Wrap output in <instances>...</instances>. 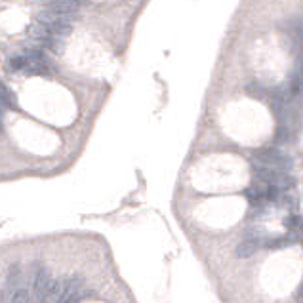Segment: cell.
Returning <instances> with one entry per match:
<instances>
[{"label":"cell","mask_w":303,"mask_h":303,"mask_svg":"<svg viewBox=\"0 0 303 303\" xmlns=\"http://www.w3.org/2000/svg\"><path fill=\"white\" fill-rule=\"evenodd\" d=\"M25 59H27V67H25V75H37V76H52L57 73L56 63L52 61V57L44 54L42 50H35L31 48L25 54Z\"/></svg>","instance_id":"obj_1"},{"label":"cell","mask_w":303,"mask_h":303,"mask_svg":"<svg viewBox=\"0 0 303 303\" xmlns=\"http://www.w3.org/2000/svg\"><path fill=\"white\" fill-rule=\"evenodd\" d=\"M254 162L259 166H267V168H275V170H284L288 172L292 168V159L284 155L282 151H278L275 147H263L254 151Z\"/></svg>","instance_id":"obj_2"},{"label":"cell","mask_w":303,"mask_h":303,"mask_svg":"<svg viewBox=\"0 0 303 303\" xmlns=\"http://www.w3.org/2000/svg\"><path fill=\"white\" fill-rule=\"evenodd\" d=\"M261 244H263L261 235H257V233L246 235V237L237 244V248H235V256H237L238 259H248V257H252L257 250L261 248Z\"/></svg>","instance_id":"obj_3"},{"label":"cell","mask_w":303,"mask_h":303,"mask_svg":"<svg viewBox=\"0 0 303 303\" xmlns=\"http://www.w3.org/2000/svg\"><path fill=\"white\" fill-rule=\"evenodd\" d=\"M50 284H52V278H50L48 269L46 267L38 269L37 276H35V280H33V303H44Z\"/></svg>","instance_id":"obj_4"},{"label":"cell","mask_w":303,"mask_h":303,"mask_svg":"<svg viewBox=\"0 0 303 303\" xmlns=\"http://www.w3.org/2000/svg\"><path fill=\"white\" fill-rule=\"evenodd\" d=\"M80 286H82V278H78V276H75L73 280H69L57 303H78V299H80Z\"/></svg>","instance_id":"obj_5"},{"label":"cell","mask_w":303,"mask_h":303,"mask_svg":"<svg viewBox=\"0 0 303 303\" xmlns=\"http://www.w3.org/2000/svg\"><path fill=\"white\" fill-rule=\"evenodd\" d=\"M0 105L4 109H10V111H16L18 109V99H16V94L12 92V88L8 84H4L0 80Z\"/></svg>","instance_id":"obj_6"},{"label":"cell","mask_w":303,"mask_h":303,"mask_svg":"<svg viewBox=\"0 0 303 303\" xmlns=\"http://www.w3.org/2000/svg\"><path fill=\"white\" fill-rule=\"evenodd\" d=\"M61 292H63V280H54L46 292V299L44 303H57L59 297H61Z\"/></svg>","instance_id":"obj_7"},{"label":"cell","mask_w":303,"mask_h":303,"mask_svg":"<svg viewBox=\"0 0 303 303\" xmlns=\"http://www.w3.org/2000/svg\"><path fill=\"white\" fill-rule=\"evenodd\" d=\"M19 280H21V267L18 263H14V265L8 269V276H6V284L8 288H16L19 284Z\"/></svg>","instance_id":"obj_8"},{"label":"cell","mask_w":303,"mask_h":303,"mask_svg":"<svg viewBox=\"0 0 303 303\" xmlns=\"http://www.w3.org/2000/svg\"><path fill=\"white\" fill-rule=\"evenodd\" d=\"M25 67H27V59H25V56H16L8 61V71H12V73L25 71Z\"/></svg>","instance_id":"obj_9"},{"label":"cell","mask_w":303,"mask_h":303,"mask_svg":"<svg viewBox=\"0 0 303 303\" xmlns=\"http://www.w3.org/2000/svg\"><path fill=\"white\" fill-rule=\"evenodd\" d=\"M286 238L288 237H269L267 240H263V244L267 248H271V250H275V248H282L292 242V240H286Z\"/></svg>","instance_id":"obj_10"},{"label":"cell","mask_w":303,"mask_h":303,"mask_svg":"<svg viewBox=\"0 0 303 303\" xmlns=\"http://www.w3.org/2000/svg\"><path fill=\"white\" fill-rule=\"evenodd\" d=\"M12 303H33L27 290H16L12 295Z\"/></svg>","instance_id":"obj_11"},{"label":"cell","mask_w":303,"mask_h":303,"mask_svg":"<svg viewBox=\"0 0 303 303\" xmlns=\"http://www.w3.org/2000/svg\"><path fill=\"white\" fill-rule=\"evenodd\" d=\"M286 227L290 231H303V219L299 216H292L286 219Z\"/></svg>","instance_id":"obj_12"},{"label":"cell","mask_w":303,"mask_h":303,"mask_svg":"<svg viewBox=\"0 0 303 303\" xmlns=\"http://www.w3.org/2000/svg\"><path fill=\"white\" fill-rule=\"evenodd\" d=\"M297 294H299V297H303V284L299 286V290H297Z\"/></svg>","instance_id":"obj_13"}]
</instances>
